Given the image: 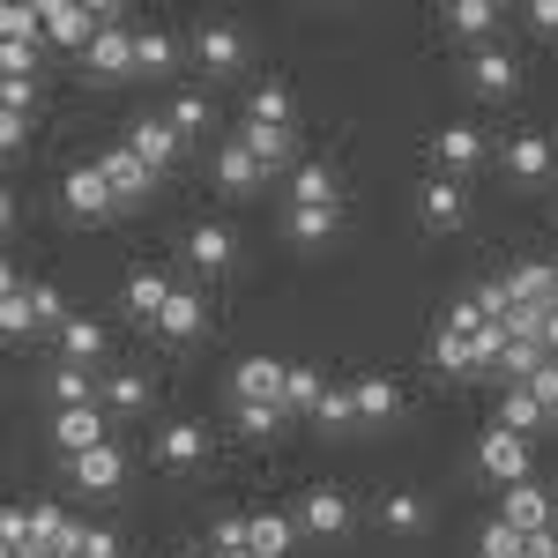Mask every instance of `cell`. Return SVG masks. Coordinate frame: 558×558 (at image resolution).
<instances>
[{
    "instance_id": "6da1fadb",
    "label": "cell",
    "mask_w": 558,
    "mask_h": 558,
    "mask_svg": "<svg viewBox=\"0 0 558 558\" xmlns=\"http://www.w3.org/2000/svg\"><path fill=\"white\" fill-rule=\"evenodd\" d=\"M350 521H357V507H350L336 484H313L299 507V536H313V544H336V536H350Z\"/></svg>"
},
{
    "instance_id": "7a4b0ae2",
    "label": "cell",
    "mask_w": 558,
    "mask_h": 558,
    "mask_svg": "<svg viewBox=\"0 0 558 558\" xmlns=\"http://www.w3.org/2000/svg\"><path fill=\"white\" fill-rule=\"evenodd\" d=\"M476 470L492 476V484H529V439L507 425H492L476 439Z\"/></svg>"
},
{
    "instance_id": "3957f363",
    "label": "cell",
    "mask_w": 558,
    "mask_h": 558,
    "mask_svg": "<svg viewBox=\"0 0 558 558\" xmlns=\"http://www.w3.org/2000/svg\"><path fill=\"white\" fill-rule=\"evenodd\" d=\"M128 149H134V157H142L157 179H165L179 157H186V134H179L165 112H149V120H134V128H128Z\"/></svg>"
},
{
    "instance_id": "277c9868",
    "label": "cell",
    "mask_w": 558,
    "mask_h": 558,
    "mask_svg": "<svg viewBox=\"0 0 558 558\" xmlns=\"http://www.w3.org/2000/svg\"><path fill=\"white\" fill-rule=\"evenodd\" d=\"M60 202H68V216H83V223H97V216L120 209L112 179L97 172V165H68V179H60Z\"/></svg>"
},
{
    "instance_id": "5b68a950",
    "label": "cell",
    "mask_w": 558,
    "mask_h": 558,
    "mask_svg": "<svg viewBox=\"0 0 558 558\" xmlns=\"http://www.w3.org/2000/svg\"><path fill=\"white\" fill-rule=\"evenodd\" d=\"M105 425H112V410L105 402H83V410H52V447L75 462L89 447H105Z\"/></svg>"
},
{
    "instance_id": "8992f818",
    "label": "cell",
    "mask_w": 558,
    "mask_h": 558,
    "mask_svg": "<svg viewBox=\"0 0 558 558\" xmlns=\"http://www.w3.org/2000/svg\"><path fill=\"white\" fill-rule=\"evenodd\" d=\"M432 165H439V179H462L484 165V128H470V120H454V128L432 134Z\"/></svg>"
},
{
    "instance_id": "52a82bcc",
    "label": "cell",
    "mask_w": 558,
    "mask_h": 558,
    "mask_svg": "<svg viewBox=\"0 0 558 558\" xmlns=\"http://www.w3.org/2000/svg\"><path fill=\"white\" fill-rule=\"evenodd\" d=\"M89 38H97V8L89 0H45V45L89 52Z\"/></svg>"
},
{
    "instance_id": "ba28073f",
    "label": "cell",
    "mask_w": 558,
    "mask_h": 558,
    "mask_svg": "<svg viewBox=\"0 0 558 558\" xmlns=\"http://www.w3.org/2000/svg\"><path fill=\"white\" fill-rule=\"evenodd\" d=\"M283 373H291L283 357H246V365L231 373V402H239V410H246V402H276V410H283Z\"/></svg>"
},
{
    "instance_id": "9c48e42d",
    "label": "cell",
    "mask_w": 558,
    "mask_h": 558,
    "mask_svg": "<svg viewBox=\"0 0 558 558\" xmlns=\"http://www.w3.org/2000/svg\"><path fill=\"white\" fill-rule=\"evenodd\" d=\"M484 328H492V320H484ZM484 328H454V320H447V328L432 336V357H439L447 373H492V357H484V343H476Z\"/></svg>"
},
{
    "instance_id": "30bf717a",
    "label": "cell",
    "mask_w": 558,
    "mask_h": 558,
    "mask_svg": "<svg viewBox=\"0 0 558 558\" xmlns=\"http://www.w3.org/2000/svg\"><path fill=\"white\" fill-rule=\"evenodd\" d=\"M350 402H357V425H395L402 417V387L387 373H357L350 380Z\"/></svg>"
},
{
    "instance_id": "8fae6325",
    "label": "cell",
    "mask_w": 558,
    "mask_h": 558,
    "mask_svg": "<svg viewBox=\"0 0 558 558\" xmlns=\"http://www.w3.org/2000/svg\"><path fill=\"white\" fill-rule=\"evenodd\" d=\"M68 484H83V492H120V484H128V454L105 439V447H89V454L68 462Z\"/></svg>"
},
{
    "instance_id": "7c38bea8",
    "label": "cell",
    "mask_w": 558,
    "mask_h": 558,
    "mask_svg": "<svg viewBox=\"0 0 558 558\" xmlns=\"http://www.w3.org/2000/svg\"><path fill=\"white\" fill-rule=\"evenodd\" d=\"M194 60H202L209 75H239V68H246V38H239L231 23H202V31H194Z\"/></svg>"
},
{
    "instance_id": "4fadbf2b",
    "label": "cell",
    "mask_w": 558,
    "mask_h": 558,
    "mask_svg": "<svg viewBox=\"0 0 558 558\" xmlns=\"http://www.w3.org/2000/svg\"><path fill=\"white\" fill-rule=\"evenodd\" d=\"M551 165H558V149H551V134H544V128H521L514 142H507V172H514L521 186L551 179Z\"/></svg>"
},
{
    "instance_id": "5bb4252c",
    "label": "cell",
    "mask_w": 558,
    "mask_h": 558,
    "mask_svg": "<svg viewBox=\"0 0 558 558\" xmlns=\"http://www.w3.org/2000/svg\"><path fill=\"white\" fill-rule=\"evenodd\" d=\"M417 216H425L432 231H454V223L470 216V194H462V179H425V186H417Z\"/></svg>"
},
{
    "instance_id": "9a60e30c",
    "label": "cell",
    "mask_w": 558,
    "mask_h": 558,
    "mask_svg": "<svg viewBox=\"0 0 558 558\" xmlns=\"http://www.w3.org/2000/svg\"><path fill=\"white\" fill-rule=\"evenodd\" d=\"M499 521H514L521 536H544V529H551V492H544V484H507Z\"/></svg>"
},
{
    "instance_id": "2e32d148",
    "label": "cell",
    "mask_w": 558,
    "mask_h": 558,
    "mask_svg": "<svg viewBox=\"0 0 558 558\" xmlns=\"http://www.w3.org/2000/svg\"><path fill=\"white\" fill-rule=\"evenodd\" d=\"M97 172L112 179V194H120V202H142V194H149V186H157V172H149V165H142V157H134L128 142H112V149H105V157H97Z\"/></svg>"
},
{
    "instance_id": "e0dca14e",
    "label": "cell",
    "mask_w": 558,
    "mask_h": 558,
    "mask_svg": "<svg viewBox=\"0 0 558 558\" xmlns=\"http://www.w3.org/2000/svg\"><path fill=\"white\" fill-rule=\"evenodd\" d=\"M239 260V239L223 231V223H194L186 231V268H202V276H223Z\"/></svg>"
},
{
    "instance_id": "ac0fdd59",
    "label": "cell",
    "mask_w": 558,
    "mask_h": 558,
    "mask_svg": "<svg viewBox=\"0 0 558 558\" xmlns=\"http://www.w3.org/2000/svg\"><path fill=\"white\" fill-rule=\"evenodd\" d=\"M157 462H165V470H202V462H209V432L186 425V417L165 425V432H157Z\"/></svg>"
},
{
    "instance_id": "d6986e66",
    "label": "cell",
    "mask_w": 558,
    "mask_h": 558,
    "mask_svg": "<svg viewBox=\"0 0 558 558\" xmlns=\"http://www.w3.org/2000/svg\"><path fill=\"white\" fill-rule=\"evenodd\" d=\"M514 83H521L514 52H499V45H476V60H470V89H476V97H514Z\"/></svg>"
},
{
    "instance_id": "ffe728a7",
    "label": "cell",
    "mask_w": 558,
    "mask_h": 558,
    "mask_svg": "<svg viewBox=\"0 0 558 558\" xmlns=\"http://www.w3.org/2000/svg\"><path fill=\"white\" fill-rule=\"evenodd\" d=\"M120 305H128L134 320H149V328H157V313L172 305V276H165V268H134L128 291H120Z\"/></svg>"
},
{
    "instance_id": "44dd1931",
    "label": "cell",
    "mask_w": 558,
    "mask_h": 558,
    "mask_svg": "<svg viewBox=\"0 0 558 558\" xmlns=\"http://www.w3.org/2000/svg\"><path fill=\"white\" fill-rule=\"evenodd\" d=\"M45 395H52V410H83V402H105L97 373H89V365H68V357L45 373Z\"/></svg>"
},
{
    "instance_id": "7402d4cb",
    "label": "cell",
    "mask_w": 558,
    "mask_h": 558,
    "mask_svg": "<svg viewBox=\"0 0 558 558\" xmlns=\"http://www.w3.org/2000/svg\"><path fill=\"white\" fill-rule=\"evenodd\" d=\"M291 209H343V179L328 165H299L291 172Z\"/></svg>"
},
{
    "instance_id": "603a6c76",
    "label": "cell",
    "mask_w": 558,
    "mask_h": 558,
    "mask_svg": "<svg viewBox=\"0 0 558 558\" xmlns=\"http://www.w3.org/2000/svg\"><path fill=\"white\" fill-rule=\"evenodd\" d=\"M202 328H209V305L194 299V291H172V305L157 313V336H165V343H194Z\"/></svg>"
},
{
    "instance_id": "cb8c5ba5",
    "label": "cell",
    "mask_w": 558,
    "mask_h": 558,
    "mask_svg": "<svg viewBox=\"0 0 558 558\" xmlns=\"http://www.w3.org/2000/svg\"><path fill=\"white\" fill-rule=\"evenodd\" d=\"M83 60H89V75H134V31L128 23L120 31H97Z\"/></svg>"
},
{
    "instance_id": "d4e9b609",
    "label": "cell",
    "mask_w": 558,
    "mask_h": 558,
    "mask_svg": "<svg viewBox=\"0 0 558 558\" xmlns=\"http://www.w3.org/2000/svg\"><path fill=\"white\" fill-rule=\"evenodd\" d=\"M216 179H223V186H231V194H246V186H260V179H268V165H260L254 149H246V142H239V134H231V142H223V149H216Z\"/></svg>"
},
{
    "instance_id": "484cf974",
    "label": "cell",
    "mask_w": 558,
    "mask_h": 558,
    "mask_svg": "<svg viewBox=\"0 0 558 558\" xmlns=\"http://www.w3.org/2000/svg\"><path fill=\"white\" fill-rule=\"evenodd\" d=\"M0 336H38V313H31V283L23 276H0Z\"/></svg>"
},
{
    "instance_id": "4316f807",
    "label": "cell",
    "mask_w": 558,
    "mask_h": 558,
    "mask_svg": "<svg viewBox=\"0 0 558 558\" xmlns=\"http://www.w3.org/2000/svg\"><path fill=\"white\" fill-rule=\"evenodd\" d=\"M254 558H291L299 551V514H254Z\"/></svg>"
},
{
    "instance_id": "83f0119b",
    "label": "cell",
    "mask_w": 558,
    "mask_h": 558,
    "mask_svg": "<svg viewBox=\"0 0 558 558\" xmlns=\"http://www.w3.org/2000/svg\"><path fill=\"white\" fill-rule=\"evenodd\" d=\"M105 410H112V417H142V410H149V380H142L134 365L105 373Z\"/></svg>"
},
{
    "instance_id": "f1b7e54d",
    "label": "cell",
    "mask_w": 558,
    "mask_h": 558,
    "mask_svg": "<svg viewBox=\"0 0 558 558\" xmlns=\"http://www.w3.org/2000/svg\"><path fill=\"white\" fill-rule=\"evenodd\" d=\"M507 291H514V305H551L558 268H551V260H521L514 276H507Z\"/></svg>"
},
{
    "instance_id": "f546056e",
    "label": "cell",
    "mask_w": 558,
    "mask_h": 558,
    "mask_svg": "<svg viewBox=\"0 0 558 558\" xmlns=\"http://www.w3.org/2000/svg\"><path fill=\"white\" fill-rule=\"evenodd\" d=\"M320 395H328V380H320L313 365H291V373H283V417H313Z\"/></svg>"
},
{
    "instance_id": "4dcf8cb0",
    "label": "cell",
    "mask_w": 558,
    "mask_h": 558,
    "mask_svg": "<svg viewBox=\"0 0 558 558\" xmlns=\"http://www.w3.org/2000/svg\"><path fill=\"white\" fill-rule=\"evenodd\" d=\"M447 31H454V38L492 45V31H499V8H492V0H454V8H447Z\"/></svg>"
},
{
    "instance_id": "1f68e13d",
    "label": "cell",
    "mask_w": 558,
    "mask_h": 558,
    "mask_svg": "<svg viewBox=\"0 0 558 558\" xmlns=\"http://www.w3.org/2000/svg\"><path fill=\"white\" fill-rule=\"evenodd\" d=\"M209 558H254V529H246V514H216L209 544H202Z\"/></svg>"
},
{
    "instance_id": "d6a6232c",
    "label": "cell",
    "mask_w": 558,
    "mask_h": 558,
    "mask_svg": "<svg viewBox=\"0 0 558 558\" xmlns=\"http://www.w3.org/2000/svg\"><path fill=\"white\" fill-rule=\"evenodd\" d=\"M246 128H291V89L260 83L254 97H246Z\"/></svg>"
},
{
    "instance_id": "836d02e7",
    "label": "cell",
    "mask_w": 558,
    "mask_h": 558,
    "mask_svg": "<svg viewBox=\"0 0 558 558\" xmlns=\"http://www.w3.org/2000/svg\"><path fill=\"white\" fill-rule=\"evenodd\" d=\"M60 357H68V365H97V357H105V328H97V320H68V328H60Z\"/></svg>"
},
{
    "instance_id": "e575fe53",
    "label": "cell",
    "mask_w": 558,
    "mask_h": 558,
    "mask_svg": "<svg viewBox=\"0 0 558 558\" xmlns=\"http://www.w3.org/2000/svg\"><path fill=\"white\" fill-rule=\"evenodd\" d=\"M499 425L529 439V432H536V425H551V417H544V402H536L529 387H507V402H499Z\"/></svg>"
},
{
    "instance_id": "d590c367",
    "label": "cell",
    "mask_w": 558,
    "mask_h": 558,
    "mask_svg": "<svg viewBox=\"0 0 558 558\" xmlns=\"http://www.w3.org/2000/svg\"><path fill=\"white\" fill-rule=\"evenodd\" d=\"M172 60H179V45L165 31H134V75H165Z\"/></svg>"
},
{
    "instance_id": "8d00e7d4",
    "label": "cell",
    "mask_w": 558,
    "mask_h": 558,
    "mask_svg": "<svg viewBox=\"0 0 558 558\" xmlns=\"http://www.w3.org/2000/svg\"><path fill=\"white\" fill-rule=\"evenodd\" d=\"M380 521H387V529H395V536H410V529H425V521H432V507H425V499H417V492H387Z\"/></svg>"
},
{
    "instance_id": "74e56055",
    "label": "cell",
    "mask_w": 558,
    "mask_h": 558,
    "mask_svg": "<svg viewBox=\"0 0 558 558\" xmlns=\"http://www.w3.org/2000/svg\"><path fill=\"white\" fill-rule=\"evenodd\" d=\"M239 142L254 149L268 172H276V165H291V128H239Z\"/></svg>"
},
{
    "instance_id": "f35d334b",
    "label": "cell",
    "mask_w": 558,
    "mask_h": 558,
    "mask_svg": "<svg viewBox=\"0 0 558 558\" xmlns=\"http://www.w3.org/2000/svg\"><path fill=\"white\" fill-rule=\"evenodd\" d=\"M336 223H343V209H291V239L299 246H328Z\"/></svg>"
},
{
    "instance_id": "ab89813d",
    "label": "cell",
    "mask_w": 558,
    "mask_h": 558,
    "mask_svg": "<svg viewBox=\"0 0 558 558\" xmlns=\"http://www.w3.org/2000/svg\"><path fill=\"white\" fill-rule=\"evenodd\" d=\"M165 120H172V128L186 134V142H194V134L209 128L216 112H209V97H202V89H179V97H172V112H165Z\"/></svg>"
},
{
    "instance_id": "60d3db41",
    "label": "cell",
    "mask_w": 558,
    "mask_h": 558,
    "mask_svg": "<svg viewBox=\"0 0 558 558\" xmlns=\"http://www.w3.org/2000/svg\"><path fill=\"white\" fill-rule=\"evenodd\" d=\"M31 313H38V336H60L75 313H68V299L52 291V283H31Z\"/></svg>"
},
{
    "instance_id": "b9f144b4",
    "label": "cell",
    "mask_w": 558,
    "mask_h": 558,
    "mask_svg": "<svg viewBox=\"0 0 558 558\" xmlns=\"http://www.w3.org/2000/svg\"><path fill=\"white\" fill-rule=\"evenodd\" d=\"M313 425H320V432H350V425H357V402H350V387H328V395H320Z\"/></svg>"
},
{
    "instance_id": "7bdbcfd3",
    "label": "cell",
    "mask_w": 558,
    "mask_h": 558,
    "mask_svg": "<svg viewBox=\"0 0 558 558\" xmlns=\"http://www.w3.org/2000/svg\"><path fill=\"white\" fill-rule=\"evenodd\" d=\"M476 544H484V558H529V536H521L514 521H484Z\"/></svg>"
},
{
    "instance_id": "ee69618b",
    "label": "cell",
    "mask_w": 558,
    "mask_h": 558,
    "mask_svg": "<svg viewBox=\"0 0 558 558\" xmlns=\"http://www.w3.org/2000/svg\"><path fill=\"white\" fill-rule=\"evenodd\" d=\"M536 365H544V350L536 343H514V336H507V350H499V365H492V373H507V380H529V373H536Z\"/></svg>"
},
{
    "instance_id": "f6af8a7d",
    "label": "cell",
    "mask_w": 558,
    "mask_h": 558,
    "mask_svg": "<svg viewBox=\"0 0 558 558\" xmlns=\"http://www.w3.org/2000/svg\"><path fill=\"white\" fill-rule=\"evenodd\" d=\"M529 395H536V402H544V417H551V402H558V357H544V365H536V373H529Z\"/></svg>"
},
{
    "instance_id": "bcb514c9",
    "label": "cell",
    "mask_w": 558,
    "mask_h": 558,
    "mask_svg": "<svg viewBox=\"0 0 558 558\" xmlns=\"http://www.w3.org/2000/svg\"><path fill=\"white\" fill-rule=\"evenodd\" d=\"M31 105H38V83H0V112H23L31 120Z\"/></svg>"
},
{
    "instance_id": "7dc6e473",
    "label": "cell",
    "mask_w": 558,
    "mask_h": 558,
    "mask_svg": "<svg viewBox=\"0 0 558 558\" xmlns=\"http://www.w3.org/2000/svg\"><path fill=\"white\" fill-rule=\"evenodd\" d=\"M239 425H246V432H276V425H283V410H276V402H246Z\"/></svg>"
},
{
    "instance_id": "c3c4849f",
    "label": "cell",
    "mask_w": 558,
    "mask_h": 558,
    "mask_svg": "<svg viewBox=\"0 0 558 558\" xmlns=\"http://www.w3.org/2000/svg\"><path fill=\"white\" fill-rule=\"evenodd\" d=\"M529 31H536V38H558V0H536V8H529Z\"/></svg>"
},
{
    "instance_id": "681fc988",
    "label": "cell",
    "mask_w": 558,
    "mask_h": 558,
    "mask_svg": "<svg viewBox=\"0 0 558 558\" xmlns=\"http://www.w3.org/2000/svg\"><path fill=\"white\" fill-rule=\"evenodd\" d=\"M83 558H120V536H112V529H89V536H83Z\"/></svg>"
},
{
    "instance_id": "f907efd6",
    "label": "cell",
    "mask_w": 558,
    "mask_h": 558,
    "mask_svg": "<svg viewBox=\"0 0 558 558\" xmlns=\"http://www.w3.org/2000/svg\"><path fill=\"white\" fill-rule=\"evenodd\" d=\"M23 134H31L23 112H0V149H23Z\"/></svg>"
},
{
    "instance_id": "816d5d0a",
    "label": "cell",
    "mask_w": 558,
    "mask_h": 558,
    "mask_svg": "<svg viewBox=\"0 0 558 558\" xmlns=\"http://www.w3.org/2000/svg\"><path fill=\"white\" fill-rule=\"evenodd\" d=\"M536 343H544V357H558V313H544V336Z\"/></svg>"
},
{
    "instance_id": "f5cc1de1",
    "label": "cell",
    "mask_w": 558,
    "mask_h": 558,
    "mask_svg": "<svg viewBox=\"0 0 558 558\" xmlns=\"http://www.w3.org/2000/svg\"><path fill=\"white\" fill-rule=\"evenodd\" d=\"M165 558H209V551H194V544H186V551H165Z\"/></svg>"
},
{
    "instance_id": "db71d44e",
    "label": "cell",
    "mask_w": 558,
    "mask_h": 558,
    "mask_svg": "<svg viewBox=\"0 0 558 558\" xmlns=\"http://www.w3.org/2000/svg\"><path fill=\"white\" fill-rule=\"evenodd\" d=\"M551 425H558V402H551Z\"/></svg>"
},
{
    "instance_id": "11a10c76",
    "label": "cell",
    "mask_w": 558,
    "mask_h": 558,
    "mask_svg": "<svg viewBox=\"0 0 558 558\" xmlns=\"http://www.w3.org/2000/svg\"><path fill=\"white\" fill-rule=\"evenodd\" d=\"M551 313H558V291H551Z\"/></svg>"
},
{
    "instance_id": "9f6ffc18",
    "label": "cell",
    "mask_w": 558,
    "mask_h": 558,
    "mask_svg": "<svg viewBox=\"0 0 558 558\" xmlns=\"http://www.w3.org/2000/svg\"><path fill=\"white\" fill-rule=\"evenodd\" d=\"M23 558H38V551H23Z\"/></svg>"
}]
</instances>
